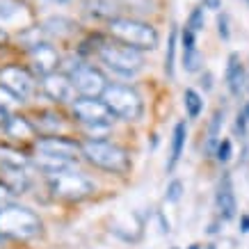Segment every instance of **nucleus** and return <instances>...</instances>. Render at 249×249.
I'll return each instance as SVG.
<instances>
[{
    "instance_id": "a19ab883",
    "label": "nucleus",
    "mask_w": 249,
    "mask_h": 249,
    "mask_svg": "<svg viewBox=\"0 0 249 249\" xmlns=\"http://www.w3.org/2000/svg\"><path fill=\"white\" fill-rule=\"evenodd\" d=\"M174 249H178V247H174Z\"/></svg>"
},
{
    "instance_id": "c9c22d12",
    "label": "nucleus",
    "mask_w": 249,
    "mask_h": 249,
    "mask_svg": "<svg viewBox=\"0 0 249 249\" xmlns=\"http://www.w3.org/2000/svg\"><path fill=\"white\" fill-rule=\"evenodd\" d=\"M204 249H217V247H215V245H206Z\"/></svg>"
},
{
    "instance_id": "72a5a7b5",
    "label": "nucleus",
    "mask_w": 249,
    "mask_h": 249,
    "mask_svg": "<svg viewBox=\"0 0 249 249\" xmlns=\"http://www.w3.org/2000/svg\"><path fill=\"white\" fill-rule=\"evenodd\" d=\"M2 41H7V32L0 28V44H2Z\"/></svg>"
},
{
    "instance_id": "4468645a",
    "label": "nucleus",
    "mask_w": 249,
    "mask_h": 249,
    "mask_svg": "<svg viewBox=\"0 0 249 249\" xmlns=\"http://www.w3.org/2000/svg\"><path fill=\"white\" fill-rule=\"evenodd\" d=\"M227 87L233 96H240L245 87H247V73H245V67L240 62V55L231 53L229 55V64H227Z\"/></svg>"
},
{
    "instance_id": "2eb2a0df",
    "label": "nucleus",
    "mask_w": 249,
    "mask_h": 249,
    "mask_svg": "<svg viewBox=\"0 0 249 249\" xmlns=\"http://www.w3.org/2000/svg\"><path fill=\"white\" fill-rule=\"evenodd\" d=\"M0 181L5 183V188H7L12 195H23L25 190L30 188L28 174L23 172V167H16V165L0 167Z\"/></svg>"
},
{
    "instance_id": "dca6fc26",
    "label": "nucleus",
    "mask_w": 249,
    "mask_h": 249,
    "mask_svg": "<svg viewBox=\"0 0 249 249\" xmlns=\"http://www.w3.org/2000/svg\"><path fill=\"white\" fill-rule=\"evenodd\" d=\"M85 9L98 18L114 21L121 14V0H85Z\"/></svg>"
},
{
    "instance_id": "423d86ee",
    "label": "nucleus",
    "mask_w": 249,
    "mask_h": 249,
    "mask_svg": "<svg viewBox=\"0 0 249 249\" xmlns=\"http://www.w3.org/2000/svg\"><path fill=\"white\" fill-rule=\"evenodd\" d=\"M48 188H51L53 196L64 199V201H83L94 192V185L89 183V178H85L83 174L73 172V169L51 174L48 176Z\"/></svg>"
},
{
    "instance_id": "9b49d317",
    "label": "nucleus",
    "mask_w": 249,
    "mask_h": 249,
    "mask_svg": "<svg viewBox=\"0 0 249 249\" xmlns=\"http://www.w3.org/2000/svg\"><path fill=\"white\" fill-rule=\"evenodd\" d=\"M30 60L32 67L39 76H51L55 73V69L60 64V55L51 44H32L30 46Z\"/></svg>"
},
{
    "instance_id": "4be33fe9",
    "label": "nucleus",
    "mask_w": 249,
    "mask_h": 249,
    "mask_svg": "<svg viewBox=\"0 0 249 249\" xmlns=\"http://www.w3.org/2000/svg\"><path fill=\"white\" fill-rule=\"evenodd\" d=\"M18 103H23L21 98L16 96L14 91H9L5 85H0V110L7 112V110H12L14 106H18Z\"/></svg>"
},
{
    "instance_id": "f704fd0d",
    "label": "nucleus",
    "mask_w": 249,
    "mask_h": 249,
    "mask_svg": "<svg viewBox=\"0 0 249 249\" xmlns=\"http://www.w3.org/2000/svg\"><path fill=\"white\" fill-rule=\"evenodd\" d=\"M190 249H201V245H190Z\"/></svg>"
},
{
    "instance_id": "b1692460",
    "label": "nucleus",
    "mask_w": 249,
    "mask_h": 249,
    "mask_svg": "<svg viewBox=\"0 0 249 249\" xmlns=\"http://www.w3.org/2000/svg\"><path fill=\"white\" fill-rule=\"evenodd\" d=\"M183 69L188 73H195V71L201 69V55H199V51H192V53L183 55Z\"/></svg>"
},
{
    "instance_id": "bb28decb",
    "label": "nucleus",
    "mask_w": 249,
    "mask_h": 249,
    "mask_svg": "<svg viewBox=\"0 0 249 249\" xmlns=\"http://www.w3.org/2000/svg\"><path fill=\"white\" fill-rule=\"evenodd\" d=\"M181 48H183V55L185 53H192V51H196V41H195V32L192 30H183L181 35Z\"/></svg>"
},
{
    "instance_id": "20e7f679",
    "label": "nucleus",
    "mask_w": 249,
    "mask_h": 249,
    "mask_svg": "<svg viewBox=\"0 0 249 249\" xmlns=\"http://www.w3.org/2000/svg\"><path fill=\"white\" fill-rule=\"evenodd\" d=\"M98 57L107 69H112L114 73H119V76H135L144 64L142 53L126 44H121V41L101 44L98 46Z\"/></svg>"
},
{
    "instance_id": "e433bc0d",
    "label": "nucleus",
    "mask_w": 249,
    "mask_h": 249,
    "mask_svg": "<svg viewBox=\"0 0 249 249\" xmlns=\"http://www.w3.org/2000/svg\"><path fill=\"white\" fill-rule=\"evenodd\" d=\"M5 114H7V112H2V110H0V121L5 119Z\"/></svg>"
},
{
    "instance_id": "f3484780",
    "label": "nucleus",
    "mask_w": 249,
    "mask_h": 249,
    "mask_svg": "<svg viewBox=\"0 0 249 249\" xmlns=\"http://www.w3.org/2000/svg\"><path fill=\"white\" fill-rule=\"evenodd\" d=\"M185 137H188V126H185V121H178L172 133V149H169V160H167V172H174L176 165H178L183 146H185Z\"/></svg>"
},
{
    "instance_id": "f8f14e48",
    "label": "nucleus",
    "mask_w": 249,
    "mask_h": 249,
    "mask_svg": "<svg viewBox=\"0 0 249 249\" xmlns=\"http://www.w3.org/2000/svg\"><path fill=\"white\" fill-rule=\"evenodd\" d=\"M39 153H46V156H57V158H67L73 160L78 158V153H83L80 144L69 140V137H44L37 142Z\"/></svg>"
},
{
    "instance_id": "a878e982",
    "label": "nucleus",
    "mask_w": 249,
    "mask_h": 249,
    "mask_svg": "<svg viewBox=\"0 0 249 249\" xmlns=\"http://www.w3.org/2000/svg\"><path fill=\"white\" fill-rule=\"evenodd\" d=\"M181 196H183V183L181 181H172L169 185H167L165 199H167V201H172V204H176Z\"/></svg>"
},
{
    "instance_id": "5701e85b",
    "label": "nucleus",
    "mask_w": 249,
    "mask_h": 249,
    "mask_svg": "<svg viewBox=\"0 0 249 249\" xmlns=\"http://www.w3.org/2000/svg\"><path fill=\"white\" fill-rule=\"evenodd\" d=\"M231 156H233V144H231V140H222V142L217 144V149H215V160H217V162H229Z\"/></svg>"
},
{
    "instance_id": "1a4fd4ad",
    "label": "nucleus",
    "mask_w": 249,
    "mask_h": 249,
    "mask_svg": "<svg viewBox=\"0 0 249 249\" xmlns=\"http://www.w3.org/2000/svg\"><path fill=\"white\" fill-rule=\"evenodd\" d=\"M0 85H5L9 91H14L16 96L25 101L35 91V78L30 76V71H25L21 67H5L0 71Z\"/></svg>"
},
{
    "instance_id": "473e14b6",
    "label": "nucleus",
    "mask_w": 249,
    "mask_h": 249,
    "mask_svg": "<svg viewBox=\"0 0 249 249\" xmlns=\"http://www.w3.org/2000/svg\"><path fill=\"white\" fill-rule=\"evenodd\" d=\"M240 112H242V117H245V119L249 121V101H247V103H245V107H242Z\"/></svg>"
},
{
    "instance_id": "a211bd4d",
    "label": "nucleus",
    "mask_w": 249,
    "mask_h": 249,
    "mask_svg": "<svg viewBox=\"0 0 249 249\" xmlns=\"http://www.w3.org/2000/svg\"><path fill=\"white\" fill-rule=\"evenodd\" d=\"M5 130L9 137H14L18 142H28L35 137V126L23 117H7L5 119Z\"/></svg>"
},
{
    "instance_id": "6e6552de",
    "label": "nucleus",
    "mask_w": 249,
    "mask_h": 249,
    "mask_svg": "<svg viewBox=\"0 0 249 249\" xmlns=\"http://www.w3.org/2000/svg\"><path fill=\"white\" fill-rule=\"evenodd\" d=\"M73 87L83 98H98L103 96L107 89V78L103 76L101 69L94 67H78L71 73Z\"/></svg>"
},
{
    "instance_id": "0eeeda50",
    "label": "nucleus",
    "mask_w": 249,
    "mask_h": 249,
    "mask_svg": "<svg viewBox=\"0 0 249 249\" xmlns=\"http://www.w3.org/2000/svg\"><path fill=\"white\" fill-rule=\"evenodd\" d=\"M73 117L89 128H107L114 119V112L101 98H80L73 103Z\"/></svg>"
},
{
    "instance_id": "c85d7f7f",
    "label": "nucleus",
    "mask_w": 249,
    "mask_h": 249,
    "mask_svg": "<svg viewBox=\"0 0 249 249\" xmlns=\"http://www.w3.org/2000/svg\"><path fill=\"white\" fill-rule=\"evenodd\" d=\"M204 9H213V12H219V9H222V0H204Z\"/></svg>"
},
{
    "instance_id": "ddd939ff",
    "label": "nucleus",
    "mask_w": 249,
    "mask_h": 249,
    "mask_svg": "<svg viewBox=\"0 0 249 249\" xmlns=\"http://www.w3.org/2000/svg\"><path fill=\"white\" fill-rule=\"evenodd\" d=\"M215 204H217L219 217L222 219H233L238 204H235V192H233V181H231V174L224 172L222 178L217 183V195H215Z\"/></svg>"
},
{
    "instance_id": "7c9ffc66",
    "label": "nucleus",
    "mask_w": 249,
    "mask_h": 249,
    "mask_svg": "<svg viewBox=\"0 0 249 249\" xmlns=\"http://www.w3.org/2000/svg\"><path fill=\"white\" fill-rule=\"evenodd\" d=\"M240 231L242 233H249V215H242L240 217Z\"/></svg>"
},
{
    "instance_id": "9d476101",
    "label": "nucleus",
    "mask_w": 249,
    "mask_h": 249,
    "mask_svg": "<svg viewBox=\"0 0 249 249\" xmlns=\"http://www.w3.org/2000/svg\"><path fill=\"white\" fill-rule=\"evenodd\" d=\"M41 89H44L46 96L57 101V103H69V101H73V96L78 94L76 87H73L71 76H67V73H57V71L44 78Z\"/></svg>"
},
{
    "instance_id": "cd10ccee",
    "label": "nucleus",
    "mask_w": 249,
    "mask_h": 249,
    "mask_svg": "<svg viewBox=\"0 0 249 249\" xmlns=\"http://www.w3.org/2000/svg\"><path fill=\"white\" fill-rule=\"evenodd\" d=\"M217 32H219V37L227 41L229 37H231V30H229V14H217Z\"/></svg>"
},
{
    "instance_id": "c756f323",
    "label": "nucleus",
    "mask_w": 249,
    "mask_h": 249,
    "mask_svg": "<svg viewBox=\"0 0 249 249\" xmlns=\"http://www.w3.org/2000/svg\"><path fill=\"white\" fill-rule=\"evenodd\" d=\"M201 85H204V89H213V76L211 73H204V78H201Z\"/></svg>"
},
{
    "instance_id": "412c9836",
    "label": "nucleus",
    "mask_w": 249,
    "mask_h": 249,
    "mask_svg": "<svg viewBox=\"0 0 249 249\" xmlns=\"http://www.w3.org/2000/svg\"><path fill=\"white\" fill-rule=\"evenodd\" d=\"M176 39H178V28L172 25L169 39H167V53H165V73L174 78V60H176Z\"/></svg>"
},
{
    "instance_id": "2f4dec72",
    "label": "nucleus",
    "mask_w": 249,
    "mask_h": 249,
    "mask_svg": "<svg viewBox=\"0 0 249 249\" xmlns=\"http://www.w3.org/2000/svg\"><path fill=\"white\" fill-rule=\"evenodd\" d=\"M9 196H12V192L5 188V183L0 181V201H5V199H9Z\"/></svg>"
},
{
    "instance_id": "ea45409f",
    "label": "nucleus",
    "mask_w": 249,
    "mask_h": 249,
    "mask_svg": "<svg viewBox=\"0 0 249 249\" xmlns=\"http://www.w3.org/2000/svg\"><path fill=\"white\" fill-rule=\"evenodd\" d=\"M245 2H247V5H249V0H245Z\"/></svg>"
},
{
    "instance_id": "f257e3e1",
    "label": "nucleus",
    "mask_w": 249,
    "mask_h": 249,
    "mask_svg": "<svg viewBox=\"0 0 249 249\" xmlns=\"http://www.w3.org/2000/svg\"><path fill=\"white\" fill-rule=\"evenodd\" d=\"M107 30L117 41L130 46L135 51H153L160 41L158 30L153 28L151 23L140 21V18H130V16H119V18L110 21Z\"/></svg>"
},
{
    "instance_id": "4c0bfd02",
    "label": "nucleus",
    "mask_w": 249,
    "mask_h": 249,
    "mask_svg": "<svg viewBox=\"0 0 249 249\" xmlns=\"http://www.w3.org/2000/svg\"><path fill=\"white\" fill-rule=\"evenodd\" d=\"M55 2H69V0H55Z\"/></svg>"
},
{
    "instance_id": "aec40b11",
    "label": "nucleus",
    "mask_w": 249,
    "mask_h": 249,
    "mask_svg": "<svg viewBox=\"0 0 249 249\" xmlns=\"http://www.w3.org/2000/svg\"><path fill=\"white\" fill-rule=\"evenodd\" d=\"M183 106H185V112H188L190 119H196L201 110H204V98L199 96V91L196 89H185L183 91Z\"/></svg>"
},
{
    "instance_id": "39448f33",
    "label": "nucleus",
    "mask_w": 249,
    "mask_h": 249,
    "mask_svg": "<svg viewBox=\"0 0 249 249\" xmlns=\"http://www.w3.org/2000/svg\"><path fill=\"white\" fill-rule=\"evenodd\" d=\"M103 101L114 112V117H119V119L137 121L144 112L142 96L133 87H126V85H107Z\"/></svg>"
},
{
    "instance_id": "393cba45",
    "label": "nucleus",
    "mask_w": 249,
    "mask_h": 249,
    "mask_svg": "<svg viewBox=\"0 0 249 249\" xmlns=\"http://www.w3.org/2000/svg\"><path fill=\"white\" fill-rule=\"evenodd\" d=\"M204 7H196V9H192V14H190V18H188V30H192V32H199V30H204Z\"/></svg>"
},
{
    "instance_id": "6ab92c4d",
    "label": "nucleus",
    "mask_w": 249,
    "mask_h": 249,
    "mask_svg": "<svg viewBox=\"0 0 249 249\" xmlns=\"http://www.w3.org/2000/svg\"><path fill=\"white\" fill-rule=\"evenodd\" d=\"M37 165L44 169L48 176L51 174H57V172H64V169H69V165H71V160L67 158H57V156H46V153H39L37 158Z\"/></svg>"
},
{
    "instance_id": "58836bf2",
    "label": "nucleus",
    "mask_w": 249,
    "mask_h": 249,
    "mask_svg": "<svg viewBox=\"0 0 249 249\" xmlns=\"http://www.w3.org/2000/svg\"><path fill=\"white\" fill-rule=\"evenodd\" d=\"M0 245H2V235H0Z\"/></svg>"
},
{
    "instance_id": "7ed1b4c3",
    "label": "nucleus",
    "mask_w": 249,
    "mask_h": 249,
    "mask_svg": "<svg viewBox=\"0 0 249 249\" xmlns=\"http://www.w3.org/2000/svg\"><path fill=\"white\" fill-rule=\"evenodd\" d=\"M80 149H83V156L94 167H101V169L114 174L128 172L130 167L128 153L124 151L121 146H117V144L106 142V140H85L80 144Z\"/></svg>"
},
{
    "instance_id": "f03ea898",
    "label": "nucleus",
    "mask_w": 249,
    "mask_h": 249,
    "mask_svg": "<svg viewBox=\"0 0 249 249\" xmlns=\"http://www.w3.org/2000/svg\"><path fill=\"white\" fill-rule=\"evenodd\" d=\"M39 231H41V219L30 208H23L16 204L0 208V235L25 240V238L37 235Z\"/></svg>"
}]
</instances>
